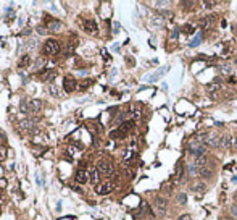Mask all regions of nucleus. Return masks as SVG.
Segmentation results:
<instances>
[{"label":"nucleus","mask_w":237,"mask_h":220,"mask_svg":"<svg viewBox=\"0 0 237 220\" xmlns=\"http://www.w3.org/2000/svg\"><path fill=\"white\" fill-rule=\"evenodd\" d=\"M60 42L55 41V39H47L44 42V52L47 55H57L60 54Z\"/></svg>","instance_id":"f257e3e1"},{"label":"nucleus","mask_w":237,"mask_h":220,"mask_svg":"<svg viewBox=\"0 0 237 220\" xmlns=\"http://www.w3.org/2000/svg\"><path fill=\"white\" fill-rule=\"evenodd\" d=\"M189 151H190V154H192V156H195V159H198V157L205 156L207 146H205V144H202V141L198 139V143H190Z\"/></svg>","instance_id":"f03ea898"},{"label":"nucleus","mask_w":237,"mask_h":220,"mask_svg":"<svg viewBox=\"0 0 237 220\" xmlns=\"http://www.w3.org/2000/svg\"><path fill=\"white\" fill-rule=\"evenodd\" d=\"M166 209H168V201L165 198H156L155 199V212L158 217H163L166 214Z\"/></svg>","instance_id":"7ed1b4c3"},{"label":"nucleus","mask_w":237,"mask_h":220,"mask_svg":"<svg viewBox=\"0 0 237 220\" xmlns=\"http://www.w3.org/2000/svg\"><path fill=\"white\" fill-rule=\"evenodd\" d=\"M76 79H74V76H71V74H66V76L63 78V89L65 92H73L74 89H76Z\"/></svg>","instance_id":"20e7f679"},{"label":"nucleus","mask_w":237,"mask_h":220,"mask_svg":"<svg viewBox=\"0 0 237 220\" xmlns=\"http://www.w3.org/2000/svg\"><path fill=\"white\" fill-rule=\"evenodd\" d=\"M113 188H115V185H113V181H110V180H106V181H103V183H100L99 186H97V194H100V196H105V194H108V193H111L113 191Z\"/></svg>","instance_id":"39448f33"},{"label":"nucleus","mask_w":237,"mask_h":220,"mask_svg":"<svg viewBox=\"0 0 237 220\" xmlns=\"http://www.w3.org/2000/svg\"><path fill=\"white\" fill-rule=\"evenodd\" d=\"M97 170H99L102 175L108 176L113 173V163L108 162V160H102V162H99V165H97Z\"/></svg>","instance_id":"423d86ee"},{"label":"nucleus","mask_w":237,"mask_h":220,"mask_svg":"<svg viewBox=\"0 0 237 220\" xmlns=\"http://www.w3.org/2000/svg\"><path fill=\"white\" fill-rule=\"evenodd\" d=\"M82 28H84V31L87 32V34H97V31H99L97 23L94 20H86L84 25H82Z\"/></svg>","instance_id":"0eeeda50"},{"label":"nucleus","mask_w":237,"mask_h":220,"mask_svg":"<svg viewBox=\"0 0 237 220\" xmlns=\"http://www.w3.org/2000/svg\"><path fill=\"white\" fill-rule=\"evenodd\" d=\"M74 180L77 181L79 185H84L89 181V173H87V170H84V168H79V170L76 172V176H74Z\"/></svg>","instance_id":"6e6552de"},{"label":"nucleus","mask_w":237,"mask_h":220,"mask_svg":"<svg viewBox=\"0 0 237 220\" xmlns=\"http://www.w3.org/2000/svg\"><path fill=\"white\" fill-rule=\"evenodd\" d=\"M40 79H44V81H53L55 78H57V71L55 70H45L39 74Z\"/></svg>","instance_id":"1a4fd4ad"},{"label":"nucleus","mask_w":237,"mask_h":220,"mask_svg":"<svg viewBox=\"0 0 237 220\" xmlns=\"http://www.w3.org/2000/svg\"><path fill=\"white\" fill-rule=\"evenodd\" d=\"M192 191L195 193V196H197V198H202V196L205 194V191H207V186L203 185V183H197V185L192 186Z\"/></svg>","instance_id":"9d476101"},{"label":"nucleus","mask_w":237,"mask_h":220,"mask_svg":"<svg viewBox=\"0 0 237 220\" xmlns=\"http://www.w3.org/2000/svg\"><path fill=\"white\" fill-rule=\"evenodd\" d=\"M99 170L97 168H90V172H89V181L92 185H97L99 186Z\"/></svg>","instance_id":"9b49d317"},{"label":"nucleus","mask_w":237,"mask_h":220,"mask_svg":"<svg viewBox=\"0 0 237 220\" xmlns=\"http://www.w3.org/2000/svg\"><path fill=\"white\" fill-rule=\"evenodd\" d=\"M207 144H210V146H213V147H220L221 146V138L211 134V136L207 138Z\"/></svg>","instance_id":"f8f14e48"},{"label":"nucleus","mask_w":237,"mask_h":220,"mask_svg":"<svg viewBox=\"0 0 237 220\" xmlns=\"http://www.w3.org/2000/svg\"><path fill=\"white\" fill-rule=\"evenodd\" d=\"M40 109H42L40 100H29V112H39Z\"/></svg>","instance_id":"ddd939ff"},{"label":"nucleus","mask_w":237,"mask_h":220,"mask_svg":"<svg viewBox=\"0 0 237 220\" xmlns=\"http://www.w3.org/2000/svg\"><path fill=\"white\" fill-rule=\"evenodd\" d=\"M211 170H210V167L208 165H205V167H202V168H198V175L200 176H203V178H210L211 176Z\"/></svg>","instance_id":"4468645a"},{"label":"nucleus","mask_w":237,"mask_h":220,"mask_svg":"<svg viewBox=\"0 0 237 220\" xmlns=\"http://www.w3.org/2000/svg\"><path fill=\"white\" fill-rule=\"evenodd\" d=\"M110 138H113V139H124L126 138V133H123L121 130H115V131H111L110 133Z\"/></svg>","instance_id":"2eb2a0df"},{"label":"nucleus","mask_w":237,"mask_h":220,"mask_svg":"<svg viewBox=\"0 0 237 220\" xmlns=\"http://www.w3.org/2000/svg\"><path fill=\"white\" fill-rule=\"evenodd\" d=\"M208 163V157L207 156H202V157H198V159H195V165H197L198 168H202V167H205Z\"/></svg>","instance_id":"dca6fc26"},{"label":"nucleus","mask_w":237,"mask_h":220,"mask_svg":"<svg viewBox=\"0 0 237 220\" xmlns=\"http://www.w3.org/2000/svg\"><path fill=\"white\" fill-rule=\"evenodd\" d=\"M132 126H134V121H124V123H121V126H119V130H121L123 133L128 134V131L131 130Z\"/></svg>","instance_id":"f3484780"},{"label":"nucleus","mask_w":237,"mask_h":220,"mask_svg":"<svg viewBox=\"0 0 237 220\" xmlns=\"http://www.w3.org/2000/svg\"><path fill=\"white\" fill-rule=\"evenodd\" d=\"M163 71H166V67L160 68V71H156V74H152V76H148L147 79H148V81H156L158 78H161V76H163Z\"/></svg>","instance_id":"a211bd4d"},{"label":"nucleus","mask_w":237,"mask_h":220,"mask_svg":"<svg viewBox=\"0 0 237 220\" xmlns=\"http://www.w3.org/2000/svg\"><path fill=\"white\" fill-rule=\"evenodd\" d=\"M174 176H176V181L181 180V176H182V162H179L178 165H176V173H174Z\"/></svg>","instance_id":"6ab92c4d"},{"label":"nucleus","mask_w":237,"mask_h":220,"mask_svg":"<svg viewBox=\"0 0 237 220\" xmlns=\"http://www.w3.org/2000/svg\"><path fill=\"white\" fill-rule=\"evenodd\" d=\"M29 63H31V58H29V55H24V57H23V58L20 60V63H18V65H20V68H26Z\"/></svg>","instance_id":"aec40b11"},{"label":"nucleus","mask_w":237,"mask_h":220,"mask_svg":"<svg viewBox=\"0 0 237 220\" xmlns=\"http://www.w3.org/2000/svg\"><path fill=\"white\" fill-rule=\"evenodd\" d=\"M185 201H187V196H185L184 193H179L178 196H176V202L178 204H185Z\"/></svg>","instance_id":"412c9836"},{"label":"nucleus","mask_w":237,"mask_h":220,"mask_svg":"<svg viewBox=\"0 0 237 220\" xmlns=\"http://www.w3.org/2000/svg\"><path fill=\"white\" fill-rule=\"evenodd\" d=\"M218 89H220V84H216V83H213V84H208V86H207V91L210 92V94H213V92H216Z\"/></svg>","instance_id":"4be33fe9"},{"label":"nucleus","mask_w":237,"mask_h":220,"mask_svg":"<svg viewBox=\"0 0 237 220\" xmlns=\"http://www.w3.org/2000/svg\"><path fill=\"white\" fill-rule=\"evenodd\" d=\"M49 29H50V31H58V29H62V21H53L52 25H50Z\"/></svg>","instance_id":"5701e85b"},{"label":"nucleus","mask_w":237,"mask_h":220,"mask_svg":"<svg viewBox=\"0 0 237 220\" xmlns=\"http://www.w3.org/2000/svg\"><path fill=\"white\" fill-rule=\"evenodd\" d=\"M229 210H231V215H232V218H234V220H237V204H235V202L231 205V209H229Z\"/></svg>","instance_id":"b1692460"},{"label":"nucleus","mask_w":237,"mask_h":220,"mask_svg":"<svg viewBox=\"0 0 237 220\" xmlns=\"http://www.w3.org/2000/svg\"><path fill=\"white\" fill-rule=\"evenodd\" d=\"M47 89H49V92H50L52 96H58V91H57V87H55L53 84H50V86L47 87Z\"/></svg>","instance_id":"393cba45"},{"label":"nucleus","mask_w":237,"mask_h":220,"mask_svg":"<svg viewBox=\"0 0 237 220\" xmlns=\"http://www.w3.org/2000/svg\"><path fill=\"white\" fill-rule=\"evenodd\" d=\"M44 63H45V58H44V57L37 58V62H36V68H40V67H42Z\"/></svg>","instance_id":"a878e982"},{"label":"nucleus","mask_w":237,"mask_h":220,"mask_svg":"<svg viewBox=\"0 0 237 220\" xmlns=\"http://www.w3.org/2000/svg\"><path fill=\"white\" fill-rule=\"evenodd\" d=\"M182 31H184V32H187V34H192V32H194V28H192V26H184V28H182Z\"/></svg>","instance_id":"bb28decb"},{"label":"nucleus","mask_w":237,"mask_h":220,"mask_svg":"<svg viewBox=\"0 0 237 220\" xmlns=\"http://www.w3.org/2000/svg\"><path fill=\"white\" fill-rule=\"evenodd\" d=\"M178 220H190V215L189 214H182V215H179Z\"/></svg>","instance_id":"cd10ccee"},{"label":"nucleus","mask_w":237,"mask_h":220,"mask_svg":"<svg viewBox=\"0 0 237 220\" xmlns=\"http://www.w3.org/2000/svg\"><path fill=\"white\" fill-rule=\"evenodd\" d=\"M203 5H205L207 8H211V7L216 5V2H203Z\"/></svg>","instance_id":"c85d7f7f"},{"label":"nucleus","mask_w":237,"mask_h":220,"mask_svg":"<svg viewBox=\"0 0 237 220\" xmlns=\"http://www.w3.org/2000/svg\"><path fill=\"white\" fill-rule=\"evenodd\" d=\"M92 81H84L82 83V89H86V87H89V84H90Z\"/></svg>","instance_id":"c756f323"},{"label":"nucleus","mask_w":237,"mask_h":220,"mask_svg":"<svg viewBox=\"0 0 237 220\" xmlns=\"http://www.w3.org/2000/svg\"><path fill=\"white\" fill-rule=\"evenodd\" d=\"M234 146H235V147H237V138H235V139H234Z\"/></svg>","instance_id":"7c9ffc66"},{"label":"nucleus","mask_w":237,"mask_h":220,"mask_svg":"<svg viewBox=\"0 0 237 220\" xmlns=\"http://www.w3.org/2000/svg\"><path fill=\"white\" fill-rule=\"evenodd\" d=\"M221 220H234V218H227V217H224V218H221Z\"/></svg>","instance_id":"2f4dec72"},{"label":"nucleus","mask_w":237,"mask_h":220,"mask_svg":"<svg viewBox=\"0 0 237 220\" xmlns=\"http://www.w3.org/2000/svg\"><path fill=\"white\" fill-rule=\"evenodd\" d=\"M235 204H237V194H235Z\"/></svg>","instance_id":"473e14b6"}]
</instances>
